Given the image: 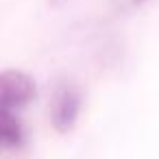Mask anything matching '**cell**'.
<instances>
[{
    "mask_svg": "<svg viewBox=\"0 0 159 159\" xmlns=\"http://www.w3.org/2000/svg\"><path fill=\"white\" fill-rule=\"evenodd\" d=\"M37 94V83L29 72L2 70L0 72V109L16 111L29 105Z\"/></svg>",
    "mask_w": 159,
    "mask_h": 159,
    "instance_id": "2",
    "label": "cell"
},
{
    "mask_svg": "<svg viewBox=\"0 0 159 159\" xmlns=\"http://www.w3.org/2000/svg\"><path fill=\"white\" fill-rule=\"evenodd\" d=\"M66 2H68V0H50L52 7H61V5H66Z\"/></svg>",
    "mask_w": 159,
    "mask_h": 159,
    "instance_id": "4",
    "label": "cell"
},
{
    "mask_svg": "<svg viewBox=\"0 0 159 159\" xmlns=\"http://www.w3.org/2000/svg\"><path fill=\"white\" fill-rule=\"evenodd\" d=\"M24 142V129L13 111L0 109V148H13Z\"/></svg>",
    "mask_w": 159,
    "mask_h": 159,
    "instance_id": "3",
    "label": "cell"
},
{
    "mask_svg": "<svg viewBox=\"0 0 159 159\" xmlns=\"http://www.w3.org/2000/svg\"><path fill=\"white\" fill-rule=\"evenodd\" d=\"M133 2H135V5H142V2H146V0H133Z\"/></svg>",
    "mask_w": 159,
    "mask_h": 159,
    "instance_id": "5",
    "label": "cell"
},
{
    "mask_svg": "<svg viewBox=\"0 0 159 159\" xmlns=\"http://www.w3.org/2000/svg\"><path fill=\"white\" fill-rule=\"evenodd\" d=\"M81 111V89L72 81H59L50 100V120L59 133L72 131Z\"/></svg>",
    "mask_w": 159,
    "mask_h": 159,
    "instance_id": "1",
    "label": "cell"
}]
</instances>
